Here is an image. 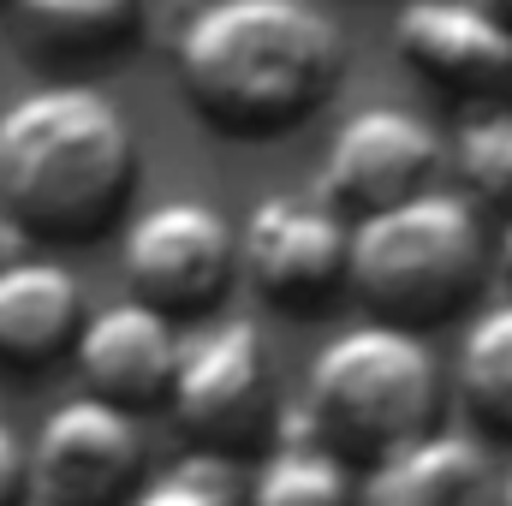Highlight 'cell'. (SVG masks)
Here are the masks:
<instances>
[{"label":"cell","instance_id":"6da1fadb","mask_svg":"<svg viewBox=\"0 0 512 506\" xmlns=\"http://www.w3.org/2000/svg\"><path fill=\"white\" fill-rule=\"evenodd\" d=\"M173 66L197 120L274 137L334 96L346 36L310 0H203L173 42Z\"/></svg>","mask_w":512,"mask_h":506},{"label":"cell","instance_id":"7a4b0ae2","mask_svg":"<svg viewBox=\"0 0 512 506\" xmlns=\"http://www.w3.org/2000/svg\"><path fill=\"white\" fill-rule=\"evenodd\" d=\"M137 185V131L114 96L60 78L0 108V209L42 239H96Z\"/></svg>","mask_w":512,"mask_h":506},{"label":"cell","instance_id":"3957f363","mask_svg":"<svg viewBox=\"0 0 512 506\" xmlns=\"http://www.w3.org/2000/svg\"><path fill=\"white\" fill-rule=\"evenodd\" d=\"M489 227L465 191H411L346 221V280L382 322H441L489 274Z\"/></svg>","mask_w":512,"mask_h":506},{"label":"cell","instance_id":"277c9868","mask_svg":"<svg viewBox=\"0 0 512 506\" xmlns=\"http://www.w3.org/2000/svg\"><path fill=\"white\" fill-rule=\"evenodd\" d=\"M441 364L405 322H358L334 334L304 381V435L328 441L346 459H376L387 447L435 429Z\"/></svg>","mask_w":512,"mask_h":506},{"label":"cell","instance_id":"5b68a950","mask_svg":"<svg viewBox=\"0 0 512 506\" xmlns=\"http://www.w3.org/2000/svg\"><path fill=\"white\" fill-rule=\"evenodd\" d=\"M167 405H173L179 429H191L209 453H233V447H251L256 435H268L274 358H268V340L256 334V322L227 316V322H209L191 340H179Z\"/></svg>","mask_w":512,"mask_h":506},{"label":"cell","instance_id":"8992f818","mask_svg":"<svg viewBox=\"0 0 512 506\" xmlns=\"http://www.w3.org/2000/svg\"><path fill=\"white\" fill-rule=\"evenodd\" d=\"M120 268L137 286V298H149L167 316H191L221 304V292L233 286L239 233L203 197H161L126 221Z\"/></svg>","mask_w":512,"mask_h":506},{"label":"cell","instance_id":"52a82bcc","mask_svg":"<svg viewBox=\"0 0 512 506\" xmlns=\"http://www.w3.org/2000/svg\"><path fill=\"white\" fill-rule=\"evenodd\" d=\"M24 471L36 501L48 506H114L143 477V429L126 405L78 393L42 417Z\"/></svg>","mask_w":512,"mask_h":506},{"label":"cell","instance_id":"ba28073f","mask_svg":"<svg viewBox=\"0 0 512 506\" xmlns=\"http://www.w3.org/2000/svg\"><path fill=\"white\" fill-rule=\"evenodd\" d=\"M233 233L239 274L280 310H310L346 280V215L328 197L274 191Z\"/></svg>","mask_w":512,"mask_h":506},{"label":"cell","instance_id":"9c48e42d","mask_svg":"<svg viewBox=\"0 0 512 506\" xmlns=\"http://www.w3.org/2000/svg\"><path fill=\"white\" fill-rule=\"evenodd\" d=\"M441 167V131L411 108H358L346 114L328 155H322V197L340 215L382 209L393 197H411Z\"/></svg>","mask_w":512,"mask_h":506},{"label":"cell","instance_id":"30bf717a","mask_svg":"<svg viewBox=\"0 0 512 506\" xmlns=\"http://www.w3.org/2000/svg\"><path fill=\"white\" fill-rule=\"evenodd\" d=\"M393 42L417 78L459 102L512 90V24L477 0H405L393 12Z\"/></svg>","mask_w":512,"mask_h":506},{"label":"cell","instance_id":"8fae6325","mask_svg":"<svg viewBox=\"0 0 512 506\" xmlns=\"http://www.w3.org/2000/svg\"><path fill=\"white\" fill-rule=\"evenodd\" d=\"M72 358H78V376L90 381V393L137 411V405L167 399L179 334H173V316L155 310L149 298H120L78 322Z\"/></svg>","mask_w":512,"mask_h":506},{"label":"cell","instance_id":"7c38bea8","mask_svg":"<svg viewBox=\"0 0 512 506\" xmlns=\"http://www.w3.org/2000/svg\"><path fill=\"white\" fill-rule=\"evenodd\" d=\"M84 322V286L54 256H12L0 262V364L42 370L72 352Z\"/></svg>","mask_w":512,"mask_h":506},{"label":"cell","instance_id":"4fadbf2b","mask_svg":"<svg viewBox=\"0 0 512 506\" xmlns=\"http://www.w3.org/2000/svg\"><path fill=\"white\" fill-rule=\"evenodd\" d=\"M483 489V447L471 435L423 429L370 459L358 506H471Z\"/></svg>","mask_w":512,"mask_h":506},{"label":"cell","instance_id":"5bb4252c","mask_svg":"<svg viewBox=\"0 0 512 506\" xmlns=\"http://www.w3.org/2000/svg\"><path fill=\"white\" fill-rule=\"evenodd\" d=\"M137 0H12V24L48 60H90L120 54L137 36Z\"/></svg>","mask_w":512,"mask_h":506},{"label":"cell","instance_id":"9a60e30c","mask_svg":"<svg viewBox=\"0 0 512 506\" xmlns=\"http://www.w3.org/2000/svg\"><path fill=\"white\" fill-rule=\"evenodd\" d=\"M245 506H358V471L328 441L292 429L262 465H256Z\"/></svg>","mask_w":512,"mask_h":506},{"label":"cell","instance_id":"2e32d148","mask_svg":"<svg viewBox=\"0 0 512 506\" xmlns=\"http://www.w3.org/2000/svg\"><path fill=\"white\" fill-rule=\"evenodd\" d=\"M459 393L471 417L495 435H512V298L489 304L459 340Z\"/></svg>","mask_w":512,"mask_h":506},{"label":"cell","instance_id":"e0dca14e","mask_svg":"<svg viewBox=\"0 0 512 506\" xmlns=\"http://www.w3.org/2000/svg\"><path fill=\"white\" fill-rule=\"evenodd\" d=\"M126 506H245V483L227 465V453H191L155 471L143 489H131Z\"/></svg>","mask_w":512,"mask_h":506},{"label":"cell","instance_id":"ac0fdd59","mask_svg":"<svg viewBox=\"0 0 512 506\" xmlns=\"http://www.w3.org/2000/svg\"><path fill=\"white\" fill-rule=\"evenodd\" d=\"M459 173L477 209H495L501 221H512V114H489L465 131Z\"/></svg>","mask_w":512,"mask_h":506},{"label":"cell","instance_id":"d6986e66","mask_svg":"<svg viewBox=\"0 0 512 506\" xmlns=\"http://www.w3.org/2000/svg\"><path fill=\"white\" fill-rule=\"evenodd\" d=\"M24 489H30L24 447H18V435L0 423V506H18V501H24Z\"/></svg>","mask_w":512,"mask_h":506},{"label":"cell","instance_id":"ffe728a7","mask_svg":"<svg viewBox=\"0 0 512 506\" xmlns=\"http://www.w3.org/2000/svg\"><path fill=\"white\" fill-rule=\"evenodd\" d=\"M477 6H483V12H495L501 24H512V0H477Z\"/></svg>","mask_w":512,"mask_h":506},{"label":"cell","instance_id":"44dd1931","mask_svg":"<svg viewBox=\"0 0 512 506\" xmlns=\"http://www.w3.org/2000/svg\"><path fill=\"white\" fill-rule=\"evenodd\" d=\"M501 506H512V477H507V489H501Z\"/></svg>","mask_w":512,"mask_h":506},{"label":"cell","instance_id":"7402d4cb","mask_svg":"<svg viewBox=\"0 0 512 506\" xmlns=\"http://www.w3.org/2000/svg\"><path fill=\"white\" fill-rule=\"evenodd\" d=\"M36 506H48V501H36Z\"/></svg>","mask_w":512,"mask_h":506}]
</instances>
